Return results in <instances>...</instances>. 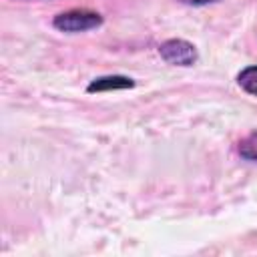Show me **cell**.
<instances>
[{
  "mask_svg": "<svg viewBox=\"0 0 257 257\" xmlns=\"http://www.w3.org/2000/svg\"><path fill=\"white\" fill-rule=\"evenodd\" d=\"M52 24H54V28H58L62 32H86V30L100 26L102 18H100V14L90 12V10H68V12L58 14L52 20Z\"/></svg>",
  "mask_w": 257,
  "mask_h": 257,
  "instance_id": "6da1fadb",
  "label": "cell"
},
{
  "mask_svg": "<svg viewBox=\"0 0 257 257\" xmlns=\"http://www.w3.org/2000/svg\"><path fill=\"white\" fill-rule=\"evenodd\" d=\"M159 54L163 56L165 62L175 64V66H193L197 62V50L191 42L181 40V38H171L165 40L159 46Z\"/></svg>",
  "mask_w": 257,
  "mask_h": 257,
  "instance_id": "7a4b0ae2",
  "label": "cell"
},
{
  "mask_svg": "<svg viewBox=\"0 0 257 257\" xmlns=\"http://www.w3.org/2000/svg\"><path fill=\"white\" fill-rule=\"evenodd\" d=\"M135 86V80L128 78V76H118V74H112V76H100V78H94L90 84H88V92H106V90H120V88H133Z\"/></svg>",
  "mask_w": 257,
  "mask_h": 257,
  "instance_id": "3957f363",
  "label": "cell"
},
{
  "mask_svg": "<svg viewBox=\"0 0 257 257\" xmlns=\"http://www.w3.org/2000/svg\"><path fill=\"white\" fill-rule=\"evenodd\" d=\"M237 82H239V86H241L245 92L257 96V64L243 68V70L237 74Z\"/></svg>",
  "mask_w": 257,
  "mask_h": 257,
  "instance_id": "277c9868",
  "label": "cell"
},
{
  "mask_svg": "<svg viewBox=\"0 0 257 257\" xmlns=\"http://www.w3.org/2000/svg\"><path fill=\"white\" fill-rule=\"evenodd\" d=\"M239 155L247 161H257V131L249 133L245 139H241L239 143Z\"/></svg>",
  "mask_w": 257,
  "mask_h": 257,
  "instance_id": "5b68a950",
  "label": "cell"
},
{
  "mask_svg": "<svg viewBox=\"0 0 257 257\" xmlns=\"http://www.w3.org/2000/svg\"><path fill=\"white\" fill-rule=\"evenodd\" d=\"M183 4H189V6H205V4H213V2H219V0H179Z\"/></svg>",
  "mask_w": 257,
  "mask_h": 257,
  "instance_id": "8992f818",
  "label": "cell"
}]
</instances>
